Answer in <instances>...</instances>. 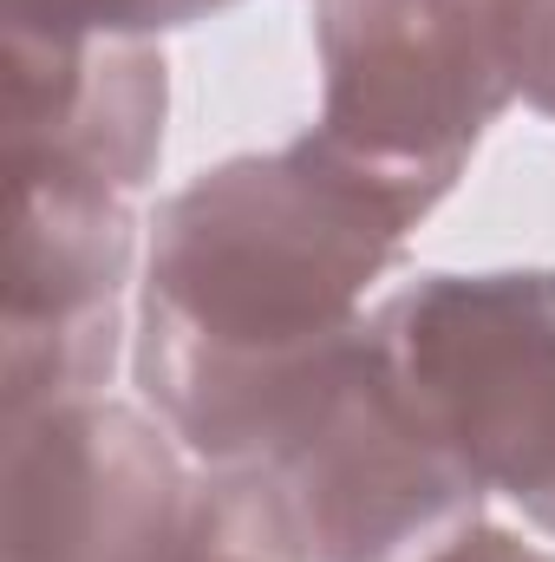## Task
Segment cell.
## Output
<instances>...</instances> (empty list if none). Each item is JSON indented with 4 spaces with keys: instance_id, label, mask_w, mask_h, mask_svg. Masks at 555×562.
<instances>
[{
    "instance_id": "6da1fadb",
    "label": "cell",
    "mask_w": 555,
    "mask_h": 562,
    "mask_svg": "<svg viewBox=\"0 0 555 562\" xmlns=\"http://www.w3.org/2000/svg\"><path fill=\"white\" fill-rule=\"evenodd\" d=\"M418 216L314 132L190 177L157 210L138 294V386L157 425L209 471L269 458L360 340V301Z\"/></svg>"
},
{
    "instance_id": "7a4b0ae2",
    "label": "cell",
    "mask_w": 555,
    "mask_h": 562,
    "mask_svg": "<svg viewBox=\"0 0 555 562\" xmlns=\"http://www.w3.org/2000/svg\"><path fill=\"white\" fill-rule=\"evenodd\" d=\"M366 334L431 438L555 537V269L418 276Z\"/></svg>"
},
{
    "instance_id": "3957f363",
    "label": "cell",
    "mask_w": 555,
    "mask_h": 562,
    "mask_svg": "<svg viewBox=\"0 0 555 562\" xmlns=\"http://www.w3.org/2000/svg\"><path fill=\"white\" fill-rule=\"evenodd\" d=\"M236 477L294 562H424L490 497L431 438L366 327L287 438Z\"/></svg>"
},
{
    "instance_id": "277c9868",
    "label": "cell",
    "mask_w": 555,
    "mask_h": 562,
    "mask_svg": "<svg viewBox=\"0 0 555 562\" xmlns=\"http://www.w3.org/2000/svg\"><path fill=\"white\" fill-rule=\"evenodd\" d=\"M517 0H320V125L340 157L431 210L510 105Z\"/></svg>"
},
{
    "instance_id": "5b68a950",
    "label": "cell",
    "mask_w": 555,
    "mask_h": 562,
    "mask_svg": "<svg viewBox=\"0 0 555 562\" xmlns=\"http://www.w3.org/2000/svg\"><path fill=\"white\" fill-rule=\"evenodd\" d=\"M125 276H132L125 190L53 157H7V294H0L7 413L92 400L112 380Z\"/></svg>"
},
{
    "instance_id": "8992f818",
    "label": "cell",
    "mask_w": 555,
    "mask_h": 562,
    "mask_svg": "<svg viewBox=\"0 0 555 562\" xmlns=\"http://www.w3.org/2000/svg\"><path fill=\"white\" fill-rule=\"evenodd\" d=\"M190 504L170 425L112 400L7 413L0 562H157Z\"/></svg>"
},
{
    "instance_id": "52a82bcc",
    "label": "cell",
    "mask_w": 555,
    "mask_h": 562,
    "mask_svg": "<svg viewBox=\"0 0 555 562\" xmlns=\"http://www.w3.org/2000/svg\"><path fill=\"white\" fill-rule=\"evenodd\" d=\"M170 79L144 40L7 26V157H53L138 190L163 150Z\"/></svg>"
},
{
    "instance_id": "ba28073f",
    "label": "cell",
    "mask_w": 555,
    "mask_h": 562,
    "mask_svg": "<svg viewBox=\"0 0 555 562\" xmlns=\"http://www.w3.org/2000/svg\"><path fill=\"white\" fill-rule=\"evenodd\" d=\"M157 562H294V550L275 537L256 491L236 471H209L203 484H190L177 537L163 543Z\"/></svg>"
},
{
    "instance_id": "9c48e42d",
    "label": "cell",
    "mask_w": 555,
    "mask_h": 562,
    "mask_svg": "<svg viewBox=\"0 0 555 562\" xmlns=\"http://www.w3.org/2000/svg\"><path fill=\"white\" fill-rule=\"evenodd\" d=\"M236 0H0L7 26H33V33H105V40H144L163 26H190L209 20Z\"/></svg>"
},
{
    "instance_id": "30bf717a",
    "label": "cell",
    "mask_w": 555,
    "mask_h": 562,
    "mask_svg": "<svg viewBox=\"0 0 555 562\" xmlns=\"http://www.w3.org/2000/svg\"><path fill=\"white\" fill-rule=\"evenodd\" d=\"M510 79L543 119H555V0L510 7Z\"/></svg>"
},
{
    "instance_id": "8fae6325",
    "label": "cell",
    "mask_w": 555,
    "mask_h": 562,
    "mask_svg": "<svg viewBox=\"0 0 555 562\" xmlns=\"http://www.w3.org/2000/svg\"><path fill=\"white\" fill-rule=\"evenodd\" d=\"M424 562H555V557L536 550V543H523V537H510V530H497V524H471V530H457L444 550H431Z\"/></svg>"
}]
</instances>
